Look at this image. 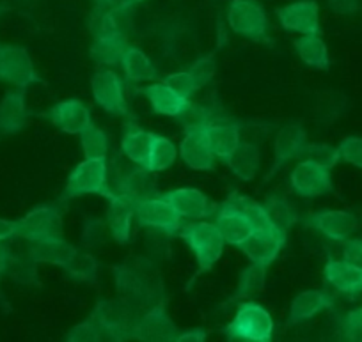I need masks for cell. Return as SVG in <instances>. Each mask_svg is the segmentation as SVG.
Masks as SVG:
<instances>
[{
	"label": "cell",
	"instance_id": "cell-24",
	"mask_svg": "<svg viewBox=\"0 0 362 342\" xmlns=\"http://www.w3.org/2000/svg\"><path fill=\"white\" fill-rule=\"evenodd\" d=\"M30 112L25 105V89L11 90L0 101V135L20 134L27 126Z\"/></svg>",
	"mask_w": 362,
	"mask_h": 342
},
{
	"label": "cell",
	"instance_id": "cell-5",
	"mask_svg": "<svg viewBox=\"0 0 362 342\" xmlns=\"http://www.w3.org/2000/svg\"><path fill=\"white\" fill-rule=\"evenodd\" d=\"M110 194L112 190L109 188L107 160L86 158L69 174L62 199H75L82 195H102L107 199Z\"/></svg>",
	"mask_w": 362,
	"mask_h": 342
},
{
	"label": "cell",
	"instance_id": "cell-53",
	"mask_svg": "<svg viewBox=\"0 0 362 342\" xmlns=\"http://www.w3.org/2000/svg\"><path fill=\"white\" fill-rule=\"evenodd\" d=\"M141 2H142V0H105L103 8L121 9V11H132V9H134L135 6L141 4Z\"/></svg>",
	"mask_w": 362,
	"mask_h": 342
},
{
	"label": "cell",
	"instance_id": "cell-19",
	"mask_svg": "<svg viewBox=\"0 0 362 342\" xmlns=\"http://www.w3.org/2000/svg\"><path fill=\"white\" fill-rule=\"evenodd\" d=\"M139 93L148 100L149 107H151V110L155 114L173 117V119H176L181 112L185 110V107L190 101V98L181 96L173 87L167 86L163 80H155L149 86L141 87Z\"/></svg>",
	"mask_w": 362,
	"mask_h": 342
},
{
	"label": "cell",
	"instance_id": "cell-22",
	"mask_svg": "<svg viewBox=\"0 0 362 342\" xmlns=\"http://www.w3.org/2000/svg\"><path fill=\"white\" fill-rule=\"evenodd\" d=\"M162 197L176 209L181 218L203 220L214 215V206L197 188H176L162 194Z\"/></svg>",
	"mask_w": 362,
	"mask_h": 342
},
{
	"label": "cell",
	"instance_id": "cell-18",
	"mask_svg": "<svg viewBox=\"0 0 362 342\" xmlns=\"http://www.w3.org/2000/svg\"><path fill=\"white\" fill-rule=\"evenodd\" d=\"M177 156H181V160L192 170H214L217 162V156L211 151L203 128L187 130L177 149Z\"/></svg>",
	"mask_w": 362,
	"mask_h": 342
},
{
	"label": "cell",
	"instance_id": "cell-44",
	"mask_svg": "<svg viewBox=\"0 0 362 342\" xmlns=\"http://www.w3.org/2000/svg\"><path fill=\"white\" fill-rule=\"evenodd\" d=\"M187 71L192 76L194 87H196L197 93V90H201L203 87H206L208 83H210V80L214 78L215 71H217V59H215L214 54L204 55V57L197 59Z\"/></svg>",
	"mask_w": 362,
	"mask_h": 342
},
{
	"label": "cell",
	"instance_id": "cell-40",
	"mask_svg": "<svg viewBox=\"0 0 362 342\" xmlns=\"http://www.w3.org/2000/svg\"><path fill=\"white\" fill-rule=\"evenodd\" d=\"M80 146L89 160H107L109 155V137L95 123L80 134Z\"/></svg>",
	"mask_w": 362,
	"mask_h": 342
},
{
	"label": "cell",
	"instance_id": "cell-47",
	"mask_svg": "<svg viewBox=\"0 0 362 342\" xmlns=\"http://www.w3.org/2000/svg\"><path fill=\"white\" fill-rule=\"evenodd\" d=\"M341 335L344 341L362 342V307L350 310L341 323Z\"/></svg>",
	"mask_w": 362,
	"mask_h": 342
},
{
	"label": "cell",
	"instance_id": "cell-56",
	"mask_svg": "<svg viewBox=\"0 0 362 342\" xmlns=\"http://www.w3.org/2000/svg\"><path fill=\"white\" fill-rule=\"evenodd\" d=\"M93 4L96 6V9L103 8V4H105V0H93Z\"/></svg>",
	"mask_w": 362,
	"mask_h": 342
},
{
	"label": "cell",
	"instance_id": "cell-17",
	"mask_svg": "<svg viewBox=\"0 0 362 342\" xmlns=\"http://www.w3.org/2000/svg\"><path fill=\"white\" fill-rule=\"evenodd\" d=\"M308 142V134H305L304 126H300V124L293 123L281 128L277 131L276 142H274V163H272V170L267 179H270L288 162L298 158Z\"/></svg>",
	"mask_w": 362,
	"mask_h": 342
},
{
	"label": "cell",
	"instance_id": "cell-29",
	"mask_svg": "<svg viewBox=\"0 0 362 342\" xmlns=\"http://www.w3.org/2000/svg\"><path fill=\"white\" fill-rule=\"evenodd\" d=\"M155 172L148 170L146 167L137 165V169L128 172L127 176L121 179V183L117 184V194L127 195L128 199L137 204V202L144 201V199L155 197L158 195L156 191V184H155Z\"/></svg>",
	"mask_w": 362,
	"mask_h": 342
},
{
	"label": "cell",
	"instance_id": "cell-7",
	"mask_svg": "<svg viewBox=\"0 0 362 342\" xmlns=\"http://www.w3.org/2000/svg\"><path fill=\"white\" fill-rule=\"evenodd\" d=\"M62 216L55 206H40L27 213L20 220H15V236L25 242H40V240L61 238Z\"/></svg>",
	"mask_w": 362,
	"mask_h": 342
},
{
	"label": "cell",
	"instance_id": "cell-4",
	"mask_svg": "<svg viewBox=\"0 0 362 342\" xmlns=\"http://www.w3.org/2000/svg\"><path fill=\"white\" fill-rule=\"evenodd\" d=\"M228 341L270 342L274 337V319L263 305L243 302L236 307L235 317L222 328Z\"/></svg>",
	"mask_w": 362,
	"mask_h": 342
},
{
	"label": "cell",
	"instance_id": "cell-21",
	"mask_svg": "<svg viewBox=\"0 0 362 342\" xmlns=\"http://www.w3.org/2000/svg\"><path fill=\"white\" fill-rule=\"evenodd\" d=\"M323 278L341 295L357 296L362 293V268L346 259L329 257L323 268Z\"/></svg>",
	"mask_w": 362,
	"mask_h": 342
},
{
	"label": "cell",
	"instance_id": "cell-57",
	"mask_svg": "<svg viewBox=\"0 0 362 342\" xmlns=\"http://www.w3.org/2000/svg\"><path fill=\"white\" fill-rule=\"evenodd\" d=\"M6 11H8V8H4V6H0V16L4 15V13H6Z\"/></svg>",
	"mask_w": 362,
	"mask_h": 342
},
{
	"label": "cell",
	"instance_id": "cell-1",
	"mask_svg": "<svg viewBox=\"0 0 362 342\" xmlns=\"http://www.w3.org/2000/svg\"><path fill=\"white\" fill-rule=\"evenodd\" d=\"M116 289L121 298L137 307H153L163 302V285L158 271L146 259L127 261L112 270Z\"/></svg>",
	"mask_w": 362,
	"mask_h": 342
},
{
	"label": "cell",
	"instance_id": "cell-48",
	"mask_svg": "<svg viewBox=\"0 0 362 342\" xmlns=\"http://www.w3.org/2000/svg\"><path fill=\"white\" fill-rule=\"evenodd\" d=\"M163 82L167 86L173 87L176 93H180L181 96L185 98H192L196 94V87H194L192 82V76H190L189 71H176V73H170V75L163 76Z\"/></svg>",
	"mask_w": 362,
	"mask_h": 342
},
{
	"label": "cell",
	"instance_id": "cell-23",
	"mask_svg": "<svg viewBox=\"0 0 362 342\" xmlns=\"http://www.w3.org/2000/svg\"><path fill=\"white\" fill-rule=\"evenodd\" d=\"M334 307V296L325 289H311V291H302L300 295L295 296L290 307V317L288 324H302L305 321L313 319L318 314Z\"/></svg>",
	"mask_w": 362,
	"mask_h": 342
},
{
	"label": "cell",
	"instance_id": "cell-45",
	"mask_svg": "<svg viewBox=\"0 0 362 342\" xmlns=\"http://www.w3.org/2000/svg\"><path fill=\"white\" fill-rule=\"evenodd\" d=\"M339 162L350 163L362 170V137H344L337 146Z\"/></svg>",
	"mask_w": 362,
	"mask_h": 342
},
{
	"label": "cell",
	"instance_id": "cell-3",
	"mask_svg": "<svg viewBox=\"0 0 362 342\" xmlns=\"http://www.w3.org/2000/svg\"><path fill=\"white\" fill-rule=\"evenodd\" d=\"M177 236L189 245V249L196 256L197 268L199 270H197V273L190 281V285H192L197 277L210 271L215 266V263L221 259L226 242L222 238L221 231L217 229V225L210 222L185 223V225H181Z\"/></svg>",
	"mask_w": 362,
	"mask_h": 342
},
{
	"label": "cell",
	"instance_id": "cell-2",
	"mask_svg": "<svg viewBox=\"0 0 362 342\" xmlns=\"http://www.w3.org/2000/svg\"><path fill=\"white\" fill-rule=\"evenodd\" d=\"M90 316L98 321L109 341H135L137 338L141 307L124 298L100 300Z\"/></svg>",
	"mask_w": 362,
	"mask_h": 342
},
{
	"label": "cell",
	"instance_id": "cell-49",
	"mask_svg": "<svg viewBox=\"0 0 362 342\" xmlns=\"http://www.w3.org/2000/svg\"><path fill=\"white\" fill-rule=\"evenodd\" d=\"M105 227H107V222H103V220H98V218L87 220L86 229H83V235H82L83 243L90 247H96L98 243H102Z\"/></svg>",
	"mask_w": 362,
	"mask_h": 342
},
{
	"label": "cell",
	"instance_id": "cell-46",
	"mask_svg": "<svg viewBox=\"0 0 362 342\" xmlns=\"http://www.w3.org/2000/svg\"><path fill=\"white\" fill-rule=\"evenodd\" d=\"M176 119L180 121L183 126H185V130H192V128H203V126H206L208 123H211L210 114H208L204 108H201L199 105H194L192 101H189V105L185 107V110L181 112Z\"/></svg>",
	"mask_w": 362,
	"mask_h": 342
},
{
	"label": "cell",
	"instance_id": "cell-54",
	"mask_svg": "<svg viewBox=\"0 0 362 342\" xmlns=\"http://www.w3.org/2000/svg\"><path fill=\"white\" fill-rule=\"evenodd\" d=\"M9 238H15V222L0 218V243Z\"/></svg>",
	"mask_w": 362,
	"mask_h": 342
},
{
	"label": "cell",
	"instance_id": "cell-50",
	"mask_svg": "<svg viewBox=\"0 0 362 342\" xmlns=\"http://www.w3.org/2000/svg\"><path fill=\"white\" fill-rule=\"evenodd\" d=\"M343 259L362 268V240L350 238L343 243Z\"/></svg>",
	"mask_w": 362,
	"mask_h": 342
},
{
	"label": "cell",
	"instance_id": "cell-14",
	"mask_svg": "<svg viewBox=\"0 0 362 342\" xmlns=\"http://www.w3.org/2000/svg\"><path fill=\"white\" fill-rule=\"evenodd\" d=\"M177 335H180V330L167 314L163 302H160L156 305L149 307L146 312H142L135 341L177 342Z\"/></svg>",
	"mask_w": 362,
	"mask_h": 342
},
{
	"label": "cell",
	"instance_id": "cell-41",
	"mask_svg": "<svg viewBox=\"0 0 362 342\" xmlns=\"http://www.w3.org/2000/svg\"><path fill=\"white\" fill-rule=\"evenodd\" d=\"M36 261L29 256V252L25 256H15L13 254L11 261H9L8 275L16 281L18 284H36L37 282V273H36Z\"/></svg>",
	"mask_w": 362,
	"mask_h": 342
},
{
	"label": "cell",
	"instance_id": "cell-39",
	"mask_svg": "<svg viewBox=\"0 0 362 342\" xmlns=\"http://www.w3.org/2000/svg\"><path fill=\"white\" fill-rule=\"evenodd\" d=\"M62 270L69 275L71 278L78 282H86V284H93L98 278V261L93 254L87 250L76 249L71 259L64 264Z\"/></svg>",
	"mask_w": 362,
	"mask_h": 342
},
{
	"label": "cell",
	"instance_id": "cell-42",
	"mask_svg": "<svg viewBox=\"0 0 362 342\" xmlns=\"http://www.w3.org/2000/svg\"><path fill=\"white\" fill-rule=\"evenodd\" d=\"M64 341L68 342H100V341H109L105 331L98 324V321L93 316L87 317L83 323L75 324L71 330L66 334Z\"/></svg>",
	"mask_w": 362,
	"mask_h": 342
},
{
	"label": "cell",
	"instance_id": "cell-15",
	"mask_svg": "<svg viewBox=\"0 0 362 342\" xmlns=\"http://www.w3.org/2000/svg\"><path fill=\"white\" fill-rule=\"evenodd\" d=\"M45 117L54 126L69 135H80L93 124V117L87 105L80 100L59 101L57 105L45 112Z\"/></svg>",
	"mask_w": 362,
	"mask_h": 342
},
{
	"label": "cell",
	"instance_id": "cell-51",
	"mask_svg": "<svg viewBox=\"0 0 362 342\" xmlns=\"http://www.w3.org/2000/svg\"><path fill=\"white\" fill-rule=\"evenodd\" d=\"M329 8L332 9L336 15L351 16L357 15V13L361 11L362 4L361 0H329Z\"/></svg>",
	"mask_w": 362,
	"mask_h": 342
},
{
	"label": "cell",
	"instance_id": "cell-35",
	"mask_svg": "<svg viewBox=\"0 0 362 342\" xmlns=\"http://www.w3.org/2000/svg\"><path fill=\"white\" fill-rule=\"evenodd\" d=\"M267 268L268 266H264L261 263H250L242 271V275H240L238 285H236L235 293H233L231 298H229V302L226 305L238 302V300L249 298V296L263 291L264 284H267Z\"/></svg>",
	"mask_w": 362,
	"mask_h": 342
},
{
	"label": "cell",
	"instance_id": "cell-6",
	"mask_svg": "<svg viewBox=\"0 0 362 342\" xmlns=\"http://www.w3.org/2000/svg\"><path fill=\"white\" fill-rule=\"evenodd\" d=\"M229 29L256 43H268V18L257 0H233L228 9Z\"/></svg>",
	"mask_w": 362,
	"mask_h": 342
},
{
	"label": "cell",
	"instance_id": "cell-13",
	"mask_svg": "<svg viewBox=\"0 0 362 342\" xmlns=\"http://www.w3.org/2000/svg\"><path fill=\"white\" fill-rule=\"evenodd\" d=\"M277 20L290 33L320 34V6L315 0H297L276 9Z\"/></svg>",
	"mask_w": 362,
	"mask_h": 342
},
{
	"label": "cell",
	"instance_id": "cell-31",
	"mask_svg": "<svg viewBox=\"0 0 362 342\" xmlns=\"http://www.w3.org/2000/svg\"><path fill=\"white\" fill-rule=\"evenodd\" d=\"M259 148L252 142H240L238 148L228 156L226 165L242 181H252L259 170Z\"/></svg>",
	"mask_w": 362,
	"mask_h": 342
},
{
	"label": "cell",
	"instance_id": "cell-8",
	"mask_svg": "<svg viewBox=\"0 0 362 342\" xmlns=\"http://www.w3.org/2000/svg\"><path fill=\"white\" fill-rule=\"evenodd\" d=\"M0 80L18 89H27L41 82L27 48L18 45H0Z\"/></svg>",
	"mask_w": 362,
	"mask_h": 342
},
{
	"label": "cell",
	"instance_id": "cell-28",
	"mask_svg": "<svg viewBox=\"0 0 362 342\" xmlns=\"http://www.w3.org/2000/svg\"><path fill=\"white\" fill-rule=\"evenodd\" d=\"M204 135L208 138V144H210L211 151L217 156V160L226 162L228 156L238 148V144L242 142L240 137V128L236 124L229 123H208L206 126H203Z\"/></svg>",
	"mask_w": 362,
	"mask_h": 342
},
{
	"label": "cell",
	"instance_id": "cell-9",
	"mask_svg": "<svg viewBox=\"0 0 362 342\" xmlns=\"http://www.w3.org/2000/svg\"><path fill=\"white\" fill-rule=\"evenodd\" d=\"M93 98L109 116L130 117L127 96H124L123 80L112 69H98L90 78Z\"/></svg>",
	"mask_w": 362,
	"mask_h": 342
},
{
	"label": "cell",
	"instance_id": "cell-36",
	"mask_svg": "<svg viewBox=\"0 0 362 342\" xmlns=\"http://www.w3.org/2000/svg\"><path fill=\"white\" fill-rule=\"evenodd\" d=\"M177 158V149L170 138L162 137V135L153 134L151 146L148 153V163L146 169L151 172H162V170L170 169Z\"/></svg>",
	"mask_w": 362,
	"mask_h": 342
},
{
	"label": "cell",
	"instance_id": "cell-27",
	"mask_svg": "<svg viewBox=\"0 0 362 342\" xmlns=\"http://www.w3.org/2000/svg\"><path fill=\"white\" fill-rule=\"evenodd\" d=\"M76 247H73L71 243L66 242L64 238H50V240H40V242H30L29 247V256L40 263L54 264V266L64 268V264L71 259V256L75 254Z\"/></svg>",
	"mask_w": 362,
	"mask_h": 342
},
{
	"label": "cell",
	"instance_id": "cell-30",
	"mask_svg": "<svg viewBox=\"0 0 362 342\" xmlns=\"http://www.w3.org/2000/svg\"><path fill=\"white\" fill-rule=\"evenodd\" d=\"M226 201H228L229 204L236 206V208H238L240 211L250 220V223H252L254 227V232H270V235H277V236H284V238H288V232L281 231V229H277V227L270 222V218H268L267 215V209H264L263 204L252 201V199L247 197V195L238 194V191L229 195Z\"/></svg>",
	"mask_w": 362,
	"mask_h": 342
},
{
	"label": "cell",
	"instance_id": "cell-52",
	"mask_svg": "<svg viewBox=\"0 0 362 342\" xmlns=\"http://www.w3.org/2000/svg\"><path fill=\"white\" fill-rule=\"evenodd\" d=\"M208 338V331L204 328H192V330L180 331L177 342H204Z\"/></svg>",
	"mask_w": 362,
	"mask_h": 342
},
{
	"label": "cell",
	"instance_id": "cell-10",
	"mask_svg": "<svg viewBox=\"0 0 362 342\" xmlns=\"http://www.w3.org/2000/svg\"><path fill=\"white\" fill-rule=\"evenodd\" d=\"M135 220L141 227L160 231L167 236H177L181 225H183L181 216L162 195H155V197L137 202L135 204Z\"/></svg>",
	"mask_w": 362,
	"mask_h": 342
},
{
	"label": "cell",
	"instance_id": "cell-55",
	"mask_svg": "<svg viewBox=\"0 0 362 342\" xmlns=\"http://www.w3.org/2000/svg\"><path fill=\"white\" fill-rule=\"evenodd\" d=\"M11 250L6 249L2 243H0V281L4 278V275H8V268H9V261H11Z\"/></svg>",
	"mask_w": 362,
	"mask_h": 342
},
{
	"label": "cell",
	"instance_id": "cell-32",
	"mask_svg": "<svg viewBox=\"0 0 362 342\" xmlns=\"http://www.w3.org/2000/svg\"><path fill=\"white\" fill-rule=\"evenodd\" d=\"M151 138V131L142 130L137 124H128L123 131V137H121V151L132 163L146 167Z\"/></svg>",
	"mask_w": 362,
	"mask_h": 342
},
{
	"label": "cell",
	"instance_id": "cell-37",
	"mask_svg": "<svg viewBox=\"0 0 362 342\" xmlns=\"http://www.w3.org/2000/svg\"><path fill=\"white\" fill-rule=\"evenodd\" d=\"M263 206L264 209H267V215L268 218H270V222L274 223L277 229H281V231L288 232L291 227L298 222L297 209L291 206V202L288 201L284 195L270 194Z\"/></svg>",
	"mask_w": 362,
	"mask_h": 342
},
{
	"label": "cell",
	"instance_id": "cell-16",
	"mask_svg": "<svg viewBox=\"0 0 362 342\" xmlns=\"http://www.w3.org/2000/svg\"><path fill=\"white\" fill-rule=\"evenodd\" d=\"M109 209H107V229L110 236L119 245H127L132 238V220L135 218V202L127 195H121L112 190L107 197Z\"/></svg>",
	"mask_w": 362,
	"mask_h": 342
},
{
	"label": "cell",
	"instance_id": "cell-25",
	"mask_svg": "<svg viewBox=\"0 0 362 342\" xmlns=\"http://www.w3.org/2000/svg\"><path fill=\"white\" fill-rule=\"evenodd\" d=\"M284 245H286L284 236L270 235V232H254L238 249L245 254L250 263H261L264 266H270L277 259Z\"/></svg>",
	"mask_w": 362,
	"mask_h": 342
},
{
	"label": "cell",
	"instance_id": "cell-38",
	"mask_svg": "<svg viewBox=\"0 0 362 342\" xmlns=\"http://www.w3.org/2000/svg\"><path fill=\"white\" fill-rule=\"evenodd\" d=\"M128 13L130 11H121V9L112 8L96 9L95 16H93V22H90V33H93V37L124 33Z\"/></svg>",
	"mask_w": 362,
	"mask_h": 342
},
{
	"label": "cell",
	"instance_id": "cell-34",
	"mask_svg": "<svg viewBox=\"0 0 362 342\" xmlns=\"http://www.w3.org/2000/svg\"><path fill=\"white\" fill-rule=\"evenodd\" d=\"M127 33L110 34V36L93 37V45H90V57L98 64L114 66L119 64L123 52L128 47Z\"/></svg>",
	"mask_w": 362,
	"mask_h": 342
},
{
	"label": "cell",
	"instance_id": "cell-26",
	"mask_svg": "<svg viewBox=\"0 0 362 342\" xmlns=\"http://www.w3.org/2000/svg\"><path fill=\"white\" fill-rule=\"evenodd\" d=\"M121 66H123L124 76H127L128 82H155L158 80V69L153 64L151 59L146 55L144 50H141L139 47L134 45H128L127 50L123 52V57H121Z\"/></svg>",
	"mask_w": 362,
	"mask_h": 342
},
{
	"label": "cell",
	"instance_id": "cell-43",
	"mask_svg": "<svg viewBox=\"0 0 362 342\" xmlns=\"http://www.w3.org/2000/svg\"><path fill=\"white\" fill-rule=\"evenodd\" d=\"M298 158L313 160V162L320 163V165L332 169L339 162V151L334 146L320 144V142H308Z\"/></svg>",
	"mask_w": 362,
	"mask_h": 342
},
{
	"label": "cell",
	"instance_id": "cell-20",
	"mask_svg": "<svg viewBox=\"0 0 362 342\" xmlns=\"http://www.w3.org/2000/svg\"><path fill=\"white\" fill-rule=\"evenodd\" d=\"M214 223L221 231L224 242L233 247H240L254 235V227L250 220L236 206L229 204L228 201L217 209Z\"/></svg>",
	"mask_w": 362,
	"mask_h": 342
},
{
	"label": "cell",
	"instance_id": "cell-11",
	"mask_svg": "<svg viewBox=\"0 0 362 342\" xmlns=\"http://www.w3.org/2000/svg\"><path fill=\"white\" fill-rule=\"evenodd\" d=\"M304 223L330 242L341 245L354 236L358 227L357 216L346 209H323V211L311 213L305 216Z\"/></svg>",
	"mask_w": 362,
	"mask_h": 342
},
{
	"label": "cell",
	"instance_id": "cell-33",
	"mask_svg": "<svg viewBox=\"0 0 362 342\" xmlns=\"http://www.w3.org/2000/svg\"><path fill=\"white\" fill-rule=\"evenodd\" d=\"M298 57L302 59L304 64L309 68L327 71L330 68V55L325 41L320 37V34H304L302 37L295 40L293 43Z\"/></svg>",
	"mask_w": 362,
	"mask_h": 342
},
{
	"label": "cell",
	"instance_id": "cell-12",
	"mask_svg": "<svg viewBox=\"0 0 362 342\" xmlns=\"http://www.w3.org/2000/svg\"><path fill=\"white\" fill-rule=\"evenodd\" d=\"M290 187L298 197L311 199L325 195L332 190V176L329 167L313 160H302L290 174Z\"/></svg>",
	"mask_w": 362,
	"mask_h": 342
}]
</instances>
